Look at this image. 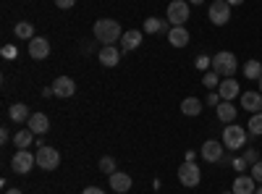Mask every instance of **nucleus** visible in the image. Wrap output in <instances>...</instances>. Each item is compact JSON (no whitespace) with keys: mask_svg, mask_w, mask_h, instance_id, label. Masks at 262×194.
Masks as SVG:
<instances>
[{"mask_svg":"<svg viewBox=\"0 0 262 194\" xmlns=\"http://www.w3.org/2000/svg\"><path fill=\"white\" fill-rule=\"evenodd\" d=\"M95 37L102 42V45H113V42H118V39L123 37V32H121L118 21H113V18H100V21H95Z\"/></svg>","mask_w":262,"mask_h":194,"instance_id":"f257e3e1","label":"nucleus"},{"mask_svg":"<svg viewBox=\"0 0 262 194\" xmlns=\"http://www.w3.org/2000/svg\"><path fill=\"white\" fill-rule=\"evenodd\" d=\"M212 71H217L221 76L231 79V76L238 71V60H236V55H233L231 50H223V53L212 55Z\"/></svg>","mask_w":262,"mask_h":194,"instance_id":"f03ea898","label":"nucleus"},{"mask_svg":"<svg viewBox=\"0 0 262 194\" xmlns=\"http://www.w3.org/2000/svg\"><path fill=\"white\" fill-rule=\"evenodd\" d=\"M247 144V128L238 123H226L223 128V147L226 149H242Z\"/></svg>","mask_w":262,"mask_h":194,"instance_id":"7ed1b4c3","label":"nucleus"},{"mask_svg":"<svg viewBox=\"0 0 262 194\" xmlns=\"http://www.w3.org/2000/svg\"><path fill=\"white\" fill-rule=\"evenodd\" d=\"M189 3L186 0H173V3L168 6V21H170V27H186V21H189Z\"/></svg>","mask_w":262,"mask_h":194,"instance_id":"20e7f679","label":"nucleus"},{"mask_svg":"<svg viewBox=\"0 0 262 194\" xmlns=\"http://www.w3.org/2000/svg\"><path fill=\"white\" fill-rule=\"evenodd\" d=\"M179 181H181L186 189H194L196 184L202 181V170H200V165H196L194 160H186V163L179 168Z\"/></svg>","mask_w":262,"mask_h":194,"instance_id":"39448f33","label":"nucleus"},{"mask_svg":"<svg viewBox=\"0 0 262 194\" xmlns=\"http://www.w3.org/2000/svg\"><path fill=\"white\" fill-rule=\"evenodd\" d=\"M207 16H210V21H212L215 27H226L228 21H231V6L226 3V0H212Z\"/></svg>","mask_w":262,"mask_h":194,"instance_id":"423d86ee","label":"nucleus"},{"mask_svg":"<svg viewBox=\"0 0 262 194\" xmlns=\"http://www.w3.org/2000/svg\"><path fill=\"white\" fill-rule=\"evenodd\" d=\"M37 165V155H32L29 149H16V155H13V160H11V168L16 170V174H29V170Z\"/></svg>","mask_w":262,"mask_h":194,"instance_id":"0eeeda50","label":"nucleus"},{"mask_svg":"<svg viewBox=\"0 0 262 194\" xmlns=\"http://www.w3.org/2000/svg\"><path fill=\"white\" fill-rule=\"evenodd\" d=\"M37 165L42 170H55L60 165V153L55 147H39L37 149Z\"/></svg>","mask_w":262,"mask_h":194,"instance_id":"6e6552de","label":"nucleus"},{"mask_svg":"<svg viewBox=\"0 0 262 194\" xmlns=\"http://www.w3.org/2000/svg\"><path fill=\"white\" fill-rule=\"evenodd\" d=\"M223 142H217V139H207L205 144H202V149H200V155L207 160V163H221L223 160Z\"/></svg>","mask_w":262,"mask_h":194,"instance_id":"1a4fd4ad","label":"nucleus"},{"mask_svg":"<svg viewBox=\"0 0 262 194\" xmlns=\"http://www.w3.org/2000/svg\"><path fill=\"white\" fill-rule=\"evenodd\" d=\"M53 92H55V97H74L76 95V81L71 76H58L53 81Z\"/></svg>","mask_w":262,"mask_h":194,"instance_id":"9d476101","label":"nucleus"},{"mask_svg":"<svg viewBox=\"0 0 262 194\" xmlns=\"http://www.w3.org/2000/svg\"><path fill=\"white\" fill-rule=\"evenodd\" d=\"M29 55H32L34 60H45V58L50 55V42H48L45 37L29 39Z\"/></svg>","mask_w":262,"mask_h":194,"instance_id":"9b49d317","label":"nucleus"},{"mask_svg":"<svg viewBox=\"0 0 262 194\" xmlns=\"http://www.w3.org/2000/svg\"><path fill=\"white\" fill-rule=\"evenodd\" d=\"M97 58H100L102 66L113 69V66H118V60H121V50H118V48H113V45H102V48H100V53H97Z\"/></svg>","mask_w":262,"mask_h":194,"instance_id":"f8f14e48","label":"nucleus"},{"mask_svg":"<svg viewBox=\"0 0 262 194\" xmlns=\"http://www.w3.org/2000/svg\"><path fill=\"white\" fill-rule=\"evenodd\" d=\"M142 32L139 29H128V32H123V37H121V50L123 53H131V50H137L139 45H142Z\"/></svg>","mask_w":262,"mask_h":194,"instance_id":"ddd939ff","label":"nucleus"},{"mask_svg":"<svg viewBox=\"0 0 262 194\" xmlns=\"http://www.w3.org/2000/svg\"><path fill=\"white\" fill-rule=\"evenodd\" d=\"M27 123H29V132L32 134H48L50 132V118L45 113H32Z\"/></svg>","mask_w":262,"mask_h":194,"instance_id":"4468645a","label":"nucleus"},{"mask_svg":"<svg viewBox=\"0 0 262 194\" xmlns=\"http://www.w3.org/2000/svg\"><path fill=\"white\" fill-rule=\"evenodd\" d=\"M217 95H221V100H228V102H231L233 97L242 95V87H238L236 79H223L221 87H217Z\"/></svg>","mask_w":262,"mask_h":194,"instance_id":"2eb2a0df","label":"nucleus"},{"mask_svg":"<svg viewBox=\"0 0 262 194\" xmlns=\"http://www.w3.org/2000/svg\"><path fill=\"white\" fill-rule=\"evenodd\" d=\"M242 107L249 111V113H259L262 111V92L259 90L257 92H244L242 95Z\"/></svg>","mask_w":262,"mask_h":194,"instance_id":"dca6fc26","label":"nucleus"},{"mask_svg":"<svg viewBox=\"0 0 262 194\" xmlns=\"http://www.w3.org/2000/svg\"><path fill=\"white\" fill-rule=\"evenodd\" d=\"M189 32H186V27H170V32H168V42L173 48H186L189 45Z\"/></svg>","mask_w":262,"mask_h":194,"instance_id":"f3484780","label":"nucleus"},{"mask_svg":"<svg viewBox=\"0 0 262 194\" xmlns=\"http://www.w3.org/2000/svg\"><path fill=\"white\" fill-rule=\"evenodd\" d=\"M168 27H170V21H168V18L163 21V18L149 16V18L144 21V29H142V32H144V34H160V32H170Z\"/></svg>","mask_w":262,"mask_h":194,"instance_id":"a211bd4d","label":"nucleus"},{"mask_svg":"<svg viewBox=\"0 0 262 194\" xmlns=\"http://www.w3.org/2000/svg\"><path fill=\"white\" fill-rule=\"evenodd\" d=\"M233 194H254L257 191V181L252 179V176H238L236 181H233V189H231Z\"/></svg>","mask_w":262,"mask_h":194,"instance_id":"6ab92c4d","label":"nucleus"},{"mask_svg":"<svg viewBox=\"0 0 262 194\" xmlns=\"http://www.w3.org/2000/svg\"><path fill=\"white\" fill-rule=\"evenodd\" d=\"M111 189L118 191V194L128 191V189H131V176H128V174H121V170H116V174L111 176Z\"/></svg>","mask_w":262,"mask_h":194,"instance_id":"aec40b11","label":"nucleus"},{"mask_svg":"<svg viewBox=\"0 0 262 194\" xmlns=\"http://www.w3.org/2000/svg\"><path fill=\"white\" fill-rule=\"evenodd\" d=\"M29 107L24 105V102H13L11 107H8V118L11 121H16V123H24V121H29Z\"/></svg>","mask_w":262,"mask_h":194,"instance_id":"412c9836","label":"nucleus"},{"mask_svg":"<svg viewBox=\"0 0 262 194\" xmlns=\"http://www.w3.org/2000/svg\"><path fill=\"white\" fill-rule=\"evenodd\" d=\"M181 113L196 118V116L202 113V100H200V97H184V102H181Z\"/></svg>","mask_w":262,"mask_h":194,"instance_id":"4be33fe9","label":"nucleus"},{"mask_svg":"<svg viewBox=\"0 0 262 194\" xmlns=\"http://www.w3.org/2000/svg\"><path fill=\"white\" fill-rule=\"evenodd\" d=\"M215 113H217V118H221L223 123H233V118H236V105L228 102V100H223L221 105L215 107Z\"/></svg>","mask_w":262,"mask_h":194,"instance_id":"5701e85b","label":"nucleus"},{"mask_svg":"<svg viewBox=\"0 0 262 194\" xmlns=\"http://www.w3.org/2000/svg\"><path fill=\"white\" fill-rule=\"evenodd\" d=\"M34 137H37V134H32L29 128H21V132H16V137H13L16 149H29V144L34 142Z\"/></svg>","mask_w":262,"mask_h":194,"instance_id":"b1692460","label":"nucleus"},{"mask_svg":"<svg viewBox=\"0 0 262 194\" xmlns=\"http://www.w3.org/2000/svg\"><path fill=\"white\" fill-rule=\"evenodd\" d=\"M13 34L18 37V39H34V27L29 24V21H18V24L13 27Z\"/></svg>","mask_w":262,"mask_h":194,"instance_id":"393cba45","label":"nucleus"},{"mask_svg":"<svg viewBox=\"0 0 262 194\" xmlns=\"http://www.w3.org/2000/svg\"><path fill=\"white\" fill-rule=\"evenodd\" d=\"M247 132L252 137H262V111L259 113H252V118L247 121Z\"/></svg>","mask_w":262,"mask_h":194,"instance_id":"a878e982","label":"nucleus"},{"mask_svg":"<svg viewBox=\"0 0 262 194\" xmlns=\"http://www.w3.org/2000/svg\"><path fill=\"white\" fill-rule=\"evenodd\" d=\"M244 76L257 81V79L262 76V63H259V60H247V63H244Z\"/></svg>","mask_w":262,"mask_h":194,"instance_id":"bb28decb","label":"nucleus"},{"mask_svg":"<svg viewBox=\"0 0 262 194\" xmlns=\"http://www.w3.org/2000/svg\"><path fill=\"white\" fill-rule=\"evenodd\" d=\"M202 81H205V87H210V90H215V87H221V74L217 71H205V76H202Z\"/></svg>","mask_w":262,"mask_h":194,"instance_id":"cd10ccee","label":"nucleus"},{"mask_svg":"<svg viewBox=\"0 0 262 194\" xmlns=\"http://www.w3.org/2000/svg\"><path fill=\"white\" fill-rule=\"evenodd\" d=\"M100 170H102V174H107V176H113V174H116V160H113L111 155L100 158Z\"/></svg>","mask_w":262,"mask_h":194,"instance_id":"c85d7f7f","label":"nucleus"},{"mask_svg":"<svg viewBox=\"0 0 262 194\" xmlns=\"http://www.w3.org/2000/svg\"><path fill=\"white\" fill-rule=\"evenodd\" d=\"M0 55H3L6 60H16L18 58V50L13 45H3V48H0Z\"/></svg>","mask_w":262,"mask_h":194,"instance_id":"c756f323","label":"nucleus"},{"mask_svg":"<svg viewBox=\"0 0 262 194\" xmlns=\"http://www.w3.org/2000/svg\"><path fill=\"white\" fill-rule=\"evenodd\" d=\"M194 66L200 69V71H207V69L212 66V58H207V55H200V58H196V63H194Z\"/></svg>","mask_w":262,"mask_h":194,"instance_id":"7c9ffc66","label":"nucleus"},{"mask_svg":"<svg viewBox=\"0 0 262 194\" xmlns=\"http://www.w3.org/2000/svg\"><path fill=\"white\" fill-rule=\"evenodd\" d=\"M252 179H254L257 184H262V160H257V163L252 165Z\"/></svg>","mask_w":262,"mask_h":194,"instance_id":"2f4dec72","label":"nucleus"},{"mask_svg":"<svg viewBox=\"0 0 262 194\" xmlns=\"http://www.w3.org/2000/svg\"><path fill=\"white\" fill-rule=\"evenodd\" d=\"M210 107H217V105H221L223 100H221V95H217V92H212V95H207V100H205Z\"/></svg>","mask_w":262,"mask_h":194,"instance_id":"473e14b6","label":"nucleus"},{"mask_svg":"<svg viewBox=\"0 0 262 194\" xmlns=\"http://www.w3.org/2000/svg\"><path fill=\"white\" fill-rule=\"evenodd\" d=\"M55 6H58V8H63V11H69V8H74V6H76V0H55Z\"/></svg>","mask_w":262,"mask_h":194,"instance_id":"72a5a7b5","label":"nucleus"},{"mask_svg":"<svg viewBox=\"0 0 262 194\" xmlns=\"http://www.w3.org/2000/svg\"><path fill=\"white\" fill-rule=\"evenodd\" d=\"M233 168L236 170H244L247 168V158H233Z\"/></svg>","mask_w":262,"mask_h":194,"instance_id":"f704fd0d","label":"nucleus"},{"mask_svg":"<svg viewBox=\"0 0 262 194\" xmlns=\"http://www.w3.org/2000/svg\"><path fill=\"white\" fill-rule=\"evenodd\" d=\"M84 194H105V191H102L100 186H86V189H84Z\"/></svg>","mask_w":262,"mask_h":194,"instance_id":"c9c22d12","label":"nucleus"},{"mask_svg":"<svg viewBox=\"0 0 262 194\" xmlns=\"http://www.w3.org/2000/svg\"><path fill=\"white\" fill-rule=\"evenodd\" d=\"M247 163H257V153H254V149H249V153H247Z\"/></svg>","mask_w":262,"mask_h":194,"instance_id":"e433bc0d","label":"nucleus"},{"mask_svg":"<svg viewBox=\"0 0 262 194\" xmlns=\"http://www.w3.org/2000/svg\"><path fill=\"white\" fill-rule=\"evenodd\" d=\"M11 139V134H8V128H3V132H0V142H8Z\"/></svg>","mask_w":262,"mask_h":194,"instance_id":"4c0bfd02","label":"nucleus"},{"mask_svg":"<svg viewBox=\"0 0 262 194\" xmlns=\"http://www.w3.org/2000/svg\"><path fill=\"white\" fill-rule=\"evenodd\" d=\"M55 92H53V87H45V90H42V97H53Z\"/></svg>","mask_w":262,"mask_h":194,"instance_id":"58836bf2","label":"nucleus"},{"mask_svg":"<svg viewBox=\"0 0 262 194\" xmlns=\"http://www.w3.org/2000/svg\"><path fill=\"white\" fill-rule=\"evenodd\" d=\"M226 3H228V6L233 8V6H242V3H244V0H226Z\"/></svg>","mask_w":262,"mask_h":194,"instance_id":"ea45409f","label":"nucleus"},{"mask_svg":"<svg viewBox=\"0 0 262 194\" xmlns=\"http://www.w3.org/2000/svg\"><path fill=\"white\" fill-rule=\"evenodd\" d=\"M186 3H189V6H202L205 0H186Z\"/></svg>","mask_w":262,"mask_h":194,"instance_id":"a19ab883","label":"nucleus"},{"mask_svg":"<svg viewBox=\"0 0 262 194\" xmlns=\"http://www.w3.org/2000/svg\"><path fill=\"white\" fill-rule=\"evenodd\" d=\"M6 194H21V189H8Z\"/></svg>","mask_w":262,"mask_h":194,"instance_id":"79ce46f5","label":"nucleus"},{"mask_svg":"<svg viewBox=\"0 0 262 194\" xmlns=\"http://www.w3.org/2000/svg\"><path fill=\"white\" fill-rule=\"evenodd\" d=\"M257 84H259V92H262V76H259V79H257Z\"/></svg>","mask_w":262,"mask_h":194,"instance_id":"37998d69","label":"nucleus"},{"mask_svg":"<svg viewBox=\"0 0 262 194\" xmlns=\"http://www.w3.org/2000/svg\"><path fill=\"white\" fill-rule=\"evenodd\" d=\"M254 194H262V184H259V186H257V191H254Z\"/></svg>","mask_w":262,"mask_h":194,"instance_id":"c03bdc74","label":"nucleus"},{"mask_svg":"<svg viewBox=\"0 0 262 194\" xmlns=\"http://www.w3.org/2000/svg\"><path fill=\"white\" fill-rule=\"evenodd\" d=\"M223 194H233V191H223Z\"/></svg>","mask_w":262,"mask_h":194,"instance_id":"a18cd8bd","label":"nucleus"}]
</instances>
